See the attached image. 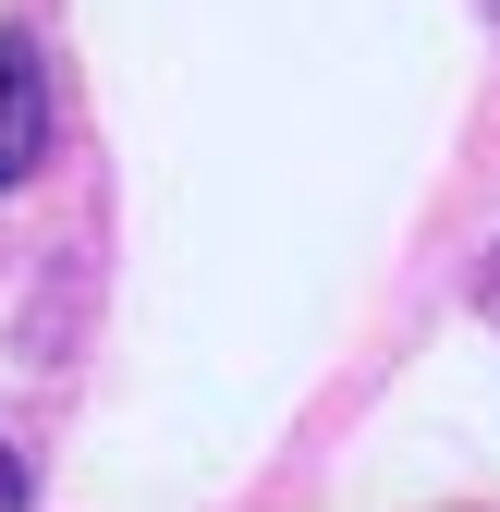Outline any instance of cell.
I'll use <instances>...</instances> for the list:
<instances>
[{
    "label": "cell",
    "mask_w": 500,
    "mask_h": 512,
    "mask_svg": "<svg viewBox=\"0 0 500 512\" xmlns=\"http://www.w3.org/2000/svg\"><path fill=\"white\" fill-rule=\"evenodd\" d=\"M37 147H49V74L25 37H0V183H25Z\"/></svg>",
    "instance_id": "6da1fadb"
}]
</instances>
